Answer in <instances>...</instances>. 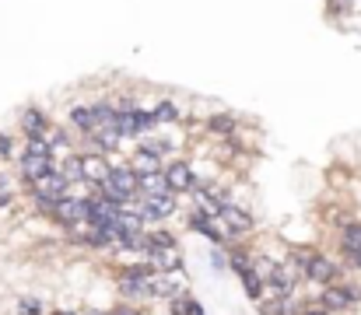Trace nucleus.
<instances>
[{"label":"nucleus","mask_w":361,"mask_h":315,"mask_svg":"<svg viewBox=\"0 0 361 315\" xmlns=\"http://www.w3.org/2000/svg\"><path fill=\"white\" fill-rule=\"evenodd\" d=\"M95 193L106 196V200H113V203H127V200L137 196V172L130 165H113L109 169V179L102 182V186H95Z\"/></svg>","instance_id":"f257e3e1"},{"label":"nucleus","mask_w":361,"mask_h":315,"mask_svg":"<svg viewBox=\"0 0 361 315\" xmlns=\"http://www.w3.org/2000/svg\"><path fill=\"white\" fill-rule=\"evenodd\" d=\"M218 225H221V231H225V238L232 242V238H239V235H249L252 228H256V221H252V214L246 207H239V203H221V210H218V218H214Z\"/></svg>","instance_id":"f03ea898"},{"label":"nucleus","mask_w":361,"mask_h":315,"mask_svg":"<svg viewBox=\"0 0 361 315\" xmlns=\"http://www.w3.org/2000/svg\"><path fill=\"white\" fill-rule=\"evenodd\" d=\"M361 301V287H354V284H326L323 291H320V308H326L330 315H337V312H347V308H354Z\"/></svg>","instance_id":"7ed1b4c3"},{"label":"nucleus","mask_w":361,"mask_h":315,"mask_svg":"<svg viewBox=\"0 0 361 315\" xmlns=\"http://www.w3.org/2000/svg\"><path fill=\"white\" fill-rule=\"evenodd\" d=\"M137 203H140V218H144V225L169 221V218L176 214V210H179L172 193H158V196H137Z\"/></svg>","instance_id":"20e7f679"},{"label":"nucleus","mask_w":361,"mask_h":315,"mask_svg":"<svg viewBox=\"0 0 361 315\" xmlns=\"http://www.w3.org/2000/svg\"><path fill=\"white\" fill-rule=\"evenodd\" d=\"M162 179H165V186H169L172 196L193 193V186H196V172H193L189 162H169V165H162Z\"/></svg>","instance_id":"39448f33"},{"label":"nucleus","mask_w":361,"mask_h":315,"mask_svg":"<svg viewBox=\"0 0 361 315\" xmlns=\"http://www.w3.org/2000/svg\"><path fill=\"white\" fill-rule=\"evenodd\" d=\"M25 189H28V196H49V200H64V196H71V193H74V186L60 175V169H49L42 179L28 182Z\"/></svg>","instance_id":"423d86ee"},{"label":"nucleus","mask_w":361,"mask_h":315,"mask_svg":"<svg viewBox=\"0 0 361 315\" xmlns=\"http://www.w3.org/2000/svg\"><path fill=\"white\" fill-rule=\"evenodd\" d=\"M53 221L57 225H64V228H74V225H81V221H88V196H64V200H57V207H53Z\"/></svg>","instance_id":"0eeeda50"},{"label":"nucleus","mask_w":361,"mask_h":315,"mask_svg":"<svg viewBox=\"0 0 361 315\" xmlns=\"http://www.w3.org/2000/svg\"><path fill=\"white\" fill-rule=\"evenodd\" d=\"M77 162H81V182H88V186H102L109 179V169H113V162L106 154H95V151H81L77 154Z\"/></svg>","instance_id":"6e6552de"},{"label":"nucleus","mask_w":361,"mask_h":315,"mask_svg":"<svg viewBox=\"0 0 361 315\" xmlns=\"http://www.w3.org/2000/svg\"><path fill=\"white\" fill-rule=\"evenodd\" d=\"M18 126H21V133H25V140H46V133H49V116L42 113V109H35V105H28V109L21 113V120H18Z\"/></svg>","instance_id":"1a4fd4ad"},{"label":"nucleus","mask_w":361,"mask_h":315,"mask_svg":"<svg viewBox=\"0 0 361 315\" xmlns=\"http://www.w3.org/2000/svg\"><path fill=\"white\" fill-rule=\"evenodd\" d=\"M49 169H57V158H32V154H18V172H21L25 186L35 182V179H42Z\"/></svg>","instance_id":"9d476101"},{"label":"nucleus","mask_w":361,"mask_h":315,"mask_svg":"<svg viewBox=\"0 0 361 315\" xmlns=\"http://www.w3.org/2000/svg\"><path fill=\"white\" fill-rule=\"evenodd\" d=\"M84 140L91 144V151H95V154H106V158H109V154H116V151H120V144H123V137H120L116 130H106V126H95Z\"/></svg>","instance_id":"9b49d317"},{"label":"nucleus","mask_w":361,"mask_h":315,"mask_svg":"<svg viewBox=\"0 0 361 315\" xmlns=\"http://www.w3.org/2000/svg\"><path fill=\"white\" fill-rule=\"evenodd\" d=\"M137 175H151V172H162V158H154V154H147V151H133L130 154V162H127Z\"/></svg>","instance_id":"f8f14e48"},{"label":"nucleus","mask_w":361,"mask_h":315,"mask_svg":"<svg viewBox=\"0 0 361 315\" xmlns=\"http://www.w3.org/2000/svg\"><path fill=\"white\" fill-rule=\"evenodd\" d=\"M67 120H71V126H74V130H77L81 137H88V133L95 130V116H91V105H71Z\"/></svg>","instance_id":"ddd939ff"},{"label":"nucleus","mask_w":361,"mask_h":315,"mask_svg":"<svg viewBox=\"0 0 361 315\" xmlns=\"http://www.w3.org/2000/svg\"><path fill=\"white\" fill-rule=\"evenodd\" d=\"M151 113H154V120H158V126H172V123H179V120H183V109H179V105H176L172 98H162Z\"/></svg>","instance_id":"4468645a"},{"label":"nucleus","mask_w":361,"mask_h":315,"mask_svg":"<svg viewBox=\"0 0 361 315\" xmlns=\"http://www.w3.org/2000/svg\"><path fill=\"white\" fill-rule=\"evenodd\" d=\"M235 130H239V120L232 113H218V116L207 120V133L211 137H232Z\"/></svg>","instance_id":"2eb2a0df"},{"label":"nucleus","mask_w":361,"mask_h":315,"mask_svg":"<svg viewBox=\"0 0 361 315\" xmlns=\"http://www.w3.org/2000/svg\"><path fill=\"white\" fill-rule=\"evenodd\" d=\"M158 193H169L162 172H151V175H137V196H158Z\"/></svg>","instance_id":"dca6fc26"},{"label":"nucleus","mask_w":361,"mask_h":315,"mask_svg":"<svg viewBox=\"0 0 361 315\" xmlns=\"http://www.w3.org/2000/svg\"><path fill=\"white\" fill-rule=\"evenodd\" d=\"M144 238H147V249H179V242H176V235H172L169 228L144 231Z\"/></svg>","instance_id":"f3484780"},{"label":"nucleus","mask_w":361,"mask_h":315,"mask_svg":"<svg viewBox=\"0 0 361 315\" xmlns=\"http://www.w3.org/2000/svg\"><path fill=\"white\" fill-rule=\"evenodd\" d=\"M239 280H242L249 301H263V277H260V274H256V270H246Z\"/></svg>","instance_id":"a211bd4d"},{"label":"nucleus","mask_w":361,"mask_h":315,"mask_svg":"<svg viewBox=\"0 0 361 315\" xmlns=\"http://www.w3.org/2000/svg\"><path fill=\"white\" fill-rule=\"evenodd\" d=\"M340 245H344V256L361 249V221H347L344 231H340Z\"/></svg>","instance_id":"6ab92c4d"},{"label":"nucleus","mask_w":361,"mask_h":315,"mask_svg":"<svg viewBox=\"0 0 361 315\" xmlns=\"http://www.w3.org/2000/svg\"><path fill=\"white\" fill-rule=\"evenodd\" d=\"M291 298H263L260 301V315H291Z\"/></svg>","instance_id":"aec40b11"},{"label":"nucleus","mask_w":361,"mask_h":315,"mask_svg":"<svg viewBox=\"0 0 361 315\" xmlns=\"http://www.w3.org/2000/svg\"><path fill=\"white\" fill-rule=\"evenodd\" d=\"M228 267H232V274H235V277H242L246 270H252V252H246V249H232Z\"/></svg>","instance_id":"412c9836"},{"label":"nucleus","mask_w":361,"mask_h":315,"mask_svg":"<svg viewBox=\"0 0 361 315\" xmlns=\"http://www.w3.org/2000/svg\"><path fill=\"white\" fill-rule=\"evenodd\" d=\"M57 169H60V175H64L71 186H77V182H81V162H77V154H67Z\"/></svg>","instance_id":"4be33fe9"},{"label":"nucleus","mask_w":361,"mask_h":315,"mask_svg":"<svg viewBox=\"0 0 361 315\" xmlns=\"http://www.w3.org/2000/svg\"><path fill=\"white\" fill-rule=\"evenodd\" d=\"M18 154H32V158H57L53 147H49L46 140H25V147H21Z\"/></svg>","instance_id":"5701e85b"},{"label":"nucleus","mask_w":361,"mask_h":315,"mask_svg":"<svg viewBox=\"0 0 361 315\" xmlns=\"http://www.w3.org/2000/svg\"><path fill=\"white\" fill-rule=\"evenodd\" d=\"M15 312H18V315H46V305H42L39 298H18Z\"/></svg>","instance_id":"b1692460"},{"label":"nucleus","mask_w":361,"mask_h":315,"mask_svg":"<svg viewBox=\"0 0 361 315\" xmlns=\"http://www.w3.org/2000/svg\"><path fill=\"white\" fill-rule=\"evenodd\" d=\"M0 158H18V147H15L11 133H0Z\"/></svg>","instance_id":"393cba45"},{"label":"nucleus","mask_w":361,"mask_h":315,"mask_svg":"<svg viewBox=\"0 0 361 315\" xmlns=\"http://www.w3.org/2000/svg\"><path fill=\"white\" fill-rule=\"evenodd\" d=\"M106 315H144V308L140 305H130V301H120L113 312H106Z\"/></svg>","instance_id":"a878e982"},{"label":"nucleus","mask_w":361,"mask_h":315,"mask_svg":"<svg viewBox=\"0 0 361 315\" xmlns=\"http://www.w3.org/2000/svg\"><path fill=\"white\" fill-rule=\"evenodd\" d=\"M211 262H214V270H225V267H228V256L214 245V249H211Z\"/></svg>","instance_id":"bb28decb"},{"label":"nucleus","mask_w":361,"mask_h":315,"mask_svg":"<svg viewBox=\"0 0 361 315\" xmlns=\"http://www.w3.org/2000/svg\"><path fill=\"white\" fill-rule=\"evenodd\" d=\"M11 200H15V193H11V189H0V210L11 207Z\"/></svg>","instance_id":"cd10ccee"},{"label":"nucleus","mask_w":361,"mask_h":315,"mask_svg":"<svg viewBox=\"0 0 361 315\" xmlns=\"http://www.w3.org/2000/svg\"><path fill=\"white\" fill-rule=\"evenodd\" d=\"M347 259H351V267H354V270H361V249H354V252H347Z\"/></svg>","instance_id":"c85d7f7f"},{"label":"nucleus","mask_w":361,"mask_h":315,"mask_svg":"<svg viewBox=\"0 0 361 315\" xmlns=\"http://www.w3.org/2000/svg\"><path fill=\"white\" fill-rule=\"evenodd\" d=\"M302 315H330V312H326V308H320V305H313V308H305Z\"/></svg>","instance_id":"c756f323"},{"label":"nucleus","mask_w":361,"mask_h":315,"mask_svg":"<svg viewBox=\"0 0 361 315\" xmlns=\"http://www.w3.org/2000/svg\"><path fill=\"white\" fill-rule=\"evenodd\" d=\"M53 315H77V312H53Z\"/></svg>","instance_id":"7c9ffc66"},{"label":"nucleus","mask_w":361,"mask_h":315,"mask_svg":"<svg viewBox=\"0 0 361 315\" xmlns=\"http://www.w3.org/2000/svg\"><path fill=\"white\" fill-rule=\"evenodd\" d=\"M144 315H154V312H144Z\"/></svg>","instance_id":"2f4dec72"}]
</instances>
